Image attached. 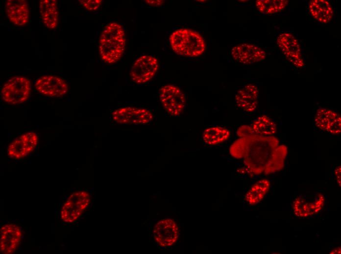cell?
<instances>
[{"instance_id": "cell-27", "label": "cell", "mask_w": 341, "mask_h": 254, "mask_svg": "<svg viewBox=\"0 0 341 254\" xmlns=\"http://www.w3.org/2000/svg\"><path fill=\"white\" fill-rule=\"evenodd\" d=\"M237 133L240 137H243L251 135L254 132L250 126L244 125L240 127L238 129Z\"/></svg>"}, {"instance_id": "cell-18", "label": "cell", "mask_w": 341, "mask_h": 254, "mask_svg": "<svg viewBox=\"0 0 341 254\" xmlns=\"http://www.w3.org/2000/svg\"><path fill=\"white\" fill-rule=\"evenodd\" d=\"M311 16L318 22L327 23L334 16V9L331 3L326 0H312L308 4Z\"/></svg>"}, {"instance_id": "cell-6", "label": "cell", "mask_w": 341, "mask_h": 254, "mask_svg": "<svg viewBox=\"0 0 341 254\" xmlns=\"http://www.w3.org/2000/svg\"><path fill=\"white\" fill-rule=\"evenodd\" d=\"M325 197L320 192L312 194H302L293 200L292 211L299 218H307L318 213L325 203Z\"/></svg>"}, {"instance_id": "cell-23", "label": "cell", "mask_w": 341, "mask_h": 254, "mask_svg": "<svg viewBox=\"0 0 341 254\" xmlns=\"http://www.w3.org/2000/svg\"><path fill=\"white\" fill-rule=\"evenodd\" d=\"M289 2L286 0H258L255 5L258 10L264 15H271L282 11Z\"/></svg>"}, {"instance_id": "cell-17", "label": "cell", "mask_w": 341, "mask_h": 254, "mask_svg": "<svg viewBox=\"0 0 341 254\" xmlns=\"http://www.w3.org/2000/svg\"><path fill=\"white\" fill-rule=\"evenodd\" d=\"M258 96V87L254 84H249L237 91L235 102L237 105L244 111L252 112L257 108Z\"/></svg>"}, {"instance_id": "cell-1", "label": "cell", "mask_w": 341, "mask_h": 254, "mask_svg": "<svg viewBox=\"0 0 341 254\" xmlns=\"http://www.w3.org/2000/svg\"><path fill=\"white\" fill-rule=\"evenodd\" d=\"M287 150L286 146L280 145L279 140L273 136L253 133L235 141L229 152L233 157L243 159L245 171L253 176L281 170L284 166Z\"/></svg>"}, {"instance_id": "cell-10", "label": "cell", "mask_w": 341, "mask_h": 254, "mask_svg": "<svg viewBox=\"0 0 341 254\" xmlns=\"http://www.w3.org/2000/svg\"><path fill=\"white\" fill-rule=\"evenodd\" d=\"M277 44L285 58L294 66L301 68L305 65L300 44L291 33L283 32L277 39Z\"/></svg>"}, {"instance_id": "cell-26", "label": "cell", "mask_w": 341, "mask_h": 254, "mask_svg": "<svg viewBox=\"0 0 341 254\" xmlns=\"http://www.w3.org/2000/svg\"><path fill=\"white\" fill-rule=\"evenodd\" d=\"M79 3L86 9L90 11H96L100 7L101 0H79Z\"/></svg>"}, {"instance_id": "cell-24", "label": "cell", "mask_w": 341, "mask_h": 254, "mask_svg": "<svg viewBox=\"0 0 341 254\" xmlns=\"http://www.w3.org/2000/svg\"><path fill=\"white\" fill-rule=\"evenodd\" d=\"M336 112L326 108H319L315 115V123L316 126L322 130L327 127Z\"/></svg>"}, {"instance_id": "cell-22", "label": "cell", "mask_w": 341, "mask_h": 254, "mask_svg": "<svg viewBox=\"0 0 341 254\" xmlns=\"http://www.w3.org/2000/svg\"><path fill=\"white\" fill-rule=\"evenodd\" d=\"M230 136V131L221 127H212L206 129L202 135L205 144L216 145L225 141Z\"/></svg>"}, {"instance_id": "cell-2", "label": "cell", "mask_w": 341, "mask_h": 254, "mask_svg": "<svg viewBox=\"0 0 341 254\" xmlns=\"http://www.w3.org/2000/svg\"><path fill=\"white\" fill-rule=\"evenodd\" d=\"M125 32L119 23L112 22L103 29L99 38V51L102 60L114 64L122 56L125 47Z\"/></svg>"}, {"instance_id": "cell-11", "label": "cell", "mask_w": 341, "mask_h": 254, "mask_svg": "<svg viewBox=\"0 0 341 254\" xmlns=\"http://www.w3.org/2000/svg\"><path fill=\"white\" fill-rule=\"evenodd\" d=\"M153 234L155 241L160 247H170L176 242L178 238V227L173 220L163 219L155 224Z\"/></svg>"}, {"instance_id": "cell-7", "label": "cell", "mask_w": 341, "mask_h": 254, "mask_svg": "<svg viewBox=\"0 0 341 254\" xmlns=\"http://www.w3.org/2000/svg\"><path fill=\"white\" fill-rule=\"evenodd\" d=\"M159 97L164 109L172 116L179 115L185 108V96L176 86L166 85L162 87Z\"/></svg>"}, {"instance_id": "cell-16", "label": "cell", "mask_w": 341, "mask_h": 254, "mask_svg": "<svg viewBox=\"0 0 341 254\" xmlns=\"http://www.w3.org/2000/svg\"><path fill=\"white\" fill-rule=\"evenodd\" d=\"M6 16L11 22L19 26L26 24L29 19L27 2L24 0H7L5 3Z\"/></svg>"}, {"instance_id": "cell-12", "label": "cell", "mask_w": 341, "mask_h": 254, "mask_svg": "<svg viewBox=\"0 0 341 254\" xmlns=\"http://www.w3.org/2000/svg\"><path fill=\"white\" fill-rule=\"evenodd\" d=\"M38 142V138L35 132L25 133L10 143L7 148L8 156L17 160L23 158L34 150Z\"/></svg>"}, {"instance_id": "cell-21", "label": "cell", "mask_w": 341, "mask_h": 254, "mask_svg": "<svg viewBox=\"0 0 341 254\" xmlns=\"http://www.w3.org/2000/svg\"><path fill=\"white\" fill-rule=\"evenodd\" d=\"M257 135L272 136L276 131V125L268 116L263 115L256 119L250 126Z\"/></svg>"}, {"instance_id": "cell-28", "label": "cell", "mask_w": 341, "mask_h": 254, "mask_svg": "<svg viewBox=\"0 0 341 254\" xmlns=\"http://www.w3.org/2000/svg\"><path fill=\"white\" fill-rule=\"evenodd\" d=\"M341 166H338L334 170V174L336 177L337 183L339 186H341Z\"/></svg>"}, {"instance_id": "cell-9", "label": "cell", "mask_w": 341, "mask_h": 254, "mask_svg": "<svg viewBox=\"0 0 341 254\" xmlns=\"http://www.w3.org/2000/svg\"><path fill=\"white\" fill-rule=\"evenodd\" d=\"M158 68V63L156 58L150 55H144L134 62L130 75L134 82L144 84L154 77Z\"/></svg>"}, {"instance_id": "cell-13", "label": "cell", "mask_w": 341, "mask_h": 254, "mask_svg": "<svg viewBox=\"0 0 341 254\" xmlns=\"http://www.w3.org/2000/svg\"><path fill=\"white\" fill-rule=\"evenodd\" d=\"M23 236L21 228L13 223L3 225L0 230V251L12 254L19 247Z\"/></svg>"}, {"instance_id": "cell-25", "label": "cell", "mask_w": 341, "mask_h": 254, "mask_svg": "<svg viewBox=\"0 0 341 254\" xmlns=\"http://www.w3.org/2000/svg\"><path fill=\"white\" fill-rule=\"evenodd\" d=\"M326 131L332 134H339L341 133V117L337 112L335 113L331 120Z\"/></svg>"}, {"instance_id": "cell-8", "label": "cell", "mask_w": 341, "mask_h": 254, "mask_svg": "<svg viewBox=\"0 0 341 254\" xmlns=\"http://www.w3.org/2000/svg\"><path fill=\"white\" fill-rule=\"evenodd\" d=\"M112 116L114 121L121 125H146L153 119V114L149 110L132 106L116 109Z\"/></svg>"}, {"instance_id": "cell-3", "label": "cell", "mask_w": 341, "mask_h": 254, "mask_svg": "<svg viewBox=\"0 0 341 254\" xmlns=\"http://www.w3.org/2000/svg\"><path fill=\"white\" fill-rule=\"evenodd\" d=\"M173 50L177 54L188 57L201 55L205 50L203 37L197 32L186 28L173 32L170 37Z\"/></svg>"}, {"instance_id": "cell-20", "label": "cell", "mask_w": 341, "mask_h": 254, "mask_svg": "<svg viewBox=\"0 0 341 254\" xmlns=\"http://www.w3.org/2000/svg\"><path fill=\"white\" fill-rule=\"evenodd\" d=\"M269 180L263 179L254 184L244 196L245 200L250 205L258 204L269 190Z\"/></svg>"}, {"instance_id": "cell-19", "label": "cell", "mask_w": 341, "mask_h": 254, "mask_svg": "<svg viewBox=\"0 0 341 254\" xmlns=\"http://www.w3.org/2000/svg\"><path fill=\"white\" fill-rule=\"evenodd\" d=\"M39 11L45 25L50 29H55L58 24L59 12L55 0H42Z\"/></svg>"}, {"instance_id": "cell-4", "label": "cell", "mask_w": 341, "mask_h": 254, "mask_svg": "<svg viewBox=\"0 0 341 254\" xmlns=\"http://www.w3.org/2000/svg\"><path fill=\"white\" fill-rule=\"evenodd\" d=\"M91 201V196L87 191L78 190L73 192L62 206L60 219L66 223H74L87 209Z\"/></svg>"}, {"instance_id": "cell-5", "label": "cell", "mask_w": 341, "mask_h": 254, "mask_svg": "<svg viewBox=\"0 0 341 254\" xmlns=\"http://www.w3.org/2000/svg\"><path fill=\"white\" fill-rule=\"evenodd\" d=\"M31 92L29 80L23 76H15L8 80L3 85L1 95L3 100L11 105L25 102Z\"/></svg>"}, {"instance_id": "cell-29", "label": "cell", "mask_w": 341, "mask_h": 254, "mask_svg": "<svg viewBox=\"0 0 341 254\" xmlns=\"http://www.w3.org/2000/svg\"><path fill=\"white\" fill-rule=\"evenodd\" d=\"M146 3L148 4L153 6H159L160 5H162V4L164 3V1L163 0H145Z\"/></svg>"}, {"instance_id": "cell-30", "label": "cell", "mask_w": 341, "mask_h": 254, "mask_svg": "<svg viewBox=\"0 0 341 254\" xmlns=\"http://www.w3.org/2000/svg\"><path fill=\"white\" fill-rule=\"evenodd\" d=\"M330 254H340L341 253V247H338L333 249L330 253Z\"/></svg>"}, {"instance_id": "cell-15", "label": "cell", "mask_w": 341, "mask_h": 254, "mask_svg": "<svg viewBox=\"0 0 341 254\" xmlns=\"http://www.w3.org/2000/svg\"><path fill=\"white\" fill-rule=\"evenodd\" d=\"M231 55L238 62L252 64L263 61L266 57L265 51L261 47L250 43H242L231 49Z\"/></svg>"}, {"instance_id": "cell-14", "label": "cell", "mask_w": 341, "mask_h": 254, "mask_svg": "<svg viewBox=\"0 0 341 254\" xmlns=\"http://www.w3.org/2000/svg\"><path fill=\"white\" fill-rule=\"evenodd\" d=\"M35 87L40 93L54 98L65 95L68 90V85L65 81L52 75L39 78L35 82Z\"/></svg>"}]
</instances>
